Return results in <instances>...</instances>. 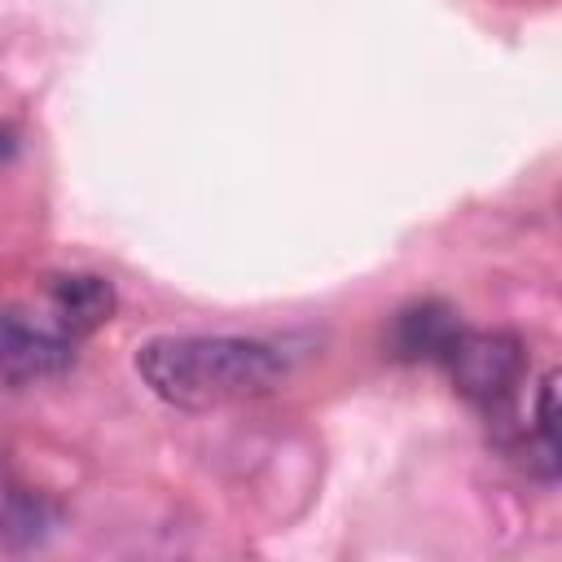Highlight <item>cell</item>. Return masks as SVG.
<instances>
[{
	"label": "cell",
	"instance_id": "8992f818",
	"mask_svg": "<svg viewBox=\"0 0 562 562\" xmlns=\"http://www.w3.org/2000/svg\"><path fill=\"white\" fill-rule=\"evenodd\" d=\"M22 531V536H35L44 527V505L26 492H4L0 496V531Z\"/></svg>",
	"mask_w": 562,
	"mask_h": 562
},
{
	"label": "cell",
	"instance_id": "5b68a950",
	"mask_svg": "<svg viewBox=\"0 0 562 562\" xmlns=\"http://www.w3.org/2000/svg\"><path fill=\"white\" fill-rule=\"evenodd\" d=\"M461 334V321L457 312L443 303V299H422V303H408L395 325H391V347L400 360H439L452 351Z\"/></svg>",
	"mask_w": 562,
	"mask_h": 562
},
{
	"label": "cell",
	"instance_id": "3957f363",
	"mask_svg": "<svg viewBox=\"0 0 562 562\" xmlns=\"http://www.w3.org/2000/svg\"><path fill=\"white\" fill-rule=\"evenodd\" d=\"M75 338L53 325L48 312L31 307H0V382L26 386L70 369Z\"/></svg>",
	"mask_w": 562,
	"mask_h": 562
},
{
	"label": "cell",
	"instance_id": "7a4b0ae2",
	"mask_svg": "<svg viewBox=\"0 0 562 562\" xmlns=\"http://www.w3.org/2000/svg\"><path fill=\"white\" fill-rule=\"evenodd\" d=\"M457 391L470 400V404H501L509 400V391L518 386L522 369H527V351L518 342V334H505V329H461L452 351L443 356Z\"/></svg>",
	"mask_w": 562,
	"mask_h": 562
},
{
	"label": "cell",
	"instance_id": "6da1fadb",
	"mask_svg": "<svg viewBox=\"0 0 562 562\" xmlns=\"http://www.w3.org/2000/svg\"><path fill=\"white\" fill-rule=\"evenodd\" d=\"M136 373L176 408H224L277 391L285 378V356L259 338L162 334L136 351Z\"/></svg>",
	"mask_w": 562,
	"mask_h": 562
},
{
	"label": "cell",
	"instance_id": "277c9868",
	"mask_svg": "<svg viewBox=\"0 0 562 562\" xmlns=\"http://www.w3.org/2000/svg\"><path fill=\"white\" fill-rule=\"evenodd\" d=\"M44 312L53 316L57 329H66L75 342L88 338L92 329H101L114 312V285L105 277L92 272H61L48 277L44 285Z\"/></svg>",
	"mask_w": 562,
	"mask_h": 562
}]
</instances>
